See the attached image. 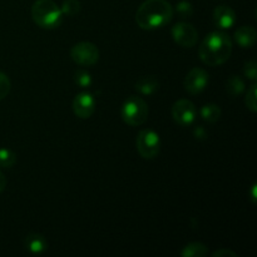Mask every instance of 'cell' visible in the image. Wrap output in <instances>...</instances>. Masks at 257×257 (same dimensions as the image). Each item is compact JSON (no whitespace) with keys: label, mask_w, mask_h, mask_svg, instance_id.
Returning a JSON list of instances; mask_svg holds the SVG:
<instances>
[{"label":"cell","mask_w":257,"mask_h":257,"mask_svg":"<svg viewBox=\"0 0 257 257\" xmlns=\"http://www.w3.org/2000/svg\"><path fill=\"white\" fill-rule=\"evenodd\" d=\"M5 187H7V178L0 172V192H3L5 190Z\"/></svg>","instance_id":"obj_27"},{"label":"cell","mask_w":257,"mask_h":257,"mask_svg":"<svg viewBox=\"0 0 257 257\" xmlns=\"http://www.w3.org/2000/svg\"><path fill=\"white\" fill-rule=\"evenodd\" d=\"M74 82L79 85L80 88H89L92 85L93 79L92 75L84 69H79L74 73Z\"/></svg>","instance_id":"obj_20"},{"label":"cell","mask_w":257,"mask_h":257,"mask_svg":"<svg viewBox=\"0 0 257 257\" xmlns=\"http://www.w3.org/2000/svg\"><path fill=\"white\" fill-rule=\"evenodd\" d=\"M208 255V247L202 242H190L181 250L182 257H205Z\"/></svg>","instance_id":"obj_15"},{"label":"cell","mask_w":257,"mask_h":257,"mask_svg":"<svg viewBox=\"0 0 257 257\" xmlns=\"http://www.w3.org/2000/svg\"><path fill=\"white\" fill-rule=\"evenodd\" d=\"M172 118L181 127H190L195 123L197 117L196 105L188 99H180L172 105Z\"/></svg>","instance_id":"obj_7"},{"label":"cell","mask_w":257,"mask_h":257,"mask_svg":"<svg viewBox=\"0 0 257 257\" xmlns=\"http://www.w3.org/2000/svg\"><path fill=\"white\" fill-rule=\"evenodd\" d=\"M256 188H257V186L253 185L252 186V192H251V198H252V202L253 203H256V201H257V198H256Z\"/></svg>","instance_id":"obj_28"},{"label":"cell","mask_w":257,"mask_h":257,"mask_svg":"<svg viewBox=\"0 0 257 257\" xmlns=\"http://www.w3.org/2000/svg\"><path fill=\"white\" fill-rule=\"evenodd\" d=\"M193 135H195V137L197 138V140H206L208 136L207 131H206L202 125H198V127H196L195 130H193Z\"/></svg>","instance_id":"obj_26"},{"label":"cell","mask_w":257,"mask_h":257,"mask_svg":"<svg viewBox=\"0 0 257 257\" xmlns=\"http://www.w3.org/2000/svg\"><path fill=\"white\" fill-rule=\"evenodd\" d=\"M120 115L124 123L132 127L143 124L148 118V105L141 97L131 95L124 100L120 109Z\"/></svg>","instance_id":"obj_4"},{"label":"cell","mask_w":257,"mask_h":257,"mask_svg":"<svg viewBox=\"0 0 257 257\" xmlns=\"http://www.w3.org/2000/svg\"><path fill=\"white\" fill-rule=\"evenodd\" d=\"M257 39L256 29L251 25H245V27L238 28L235 32V42L240 45L241 48H251L255 45Z\"/></svg>","instance_id":"obj_12"},{"label":"cell","mask_w":257,"mask_h":257,"mask_svg":"<svg viewBox=\"0 0 257 257\" xmlns=\"http://www.w3.org/2000/svg\"><path fill=\"white\" fill-rule=\"evenodd\" d=\"M70 57L73 62L82 67H92L99 60V50L93 43H77L70 49Z\"/></svg>","instance_id":"obj_6"},{"label":"cell","mask_w":257,"mask_h":257,"mask_svg":"<svg viewBox=\"0 0 257 257\" xmlns=\"http://www.w3.org/2000/svg\"><path fill=\"white\" fill-rule=\"evenodd\" d=\"M24 245L27 250H29L32 253H37V255L45 252L48 248L47 240L40 233H30V235H28L24 240Z\"/></svg>","instance_id":"obj_14"},{"label":"cell","mask_w":257,"mask_h":257,"mask_svg":"<svg viewBox=\"0 0 257 257\" xmlns=\"http://www.w3.org/2000/svg\"><path fill=\"white\" fill-rule=\"evenodd\" d=\"M200 114L202 117L203 120L208 123H216L217 120H220L221 114H222V110L215 103H208L205 104L200 110Z\"/></svg>","instance_id":"obj_16"},{"label":"cell","mask_w":257,"mask_h":257,"mask_svg":"<svg viewBox=\"0 0 257 257\" xmlns=\"http://www.w3.org/2000/svg\"><path fill=\"white\" fill-rule=\"evenodd\" d=\"M232 53V40L223 32H212L202 40L198 49L201 60L210 67L227 62Z\"/></svg>","instance_id":"obj_2"},{"label":"cell","mask_w":257,"mask_h":257,"mask_svg":"<svg viewBox=\"0 0 257 257\" xmlns=\"http://www.w3.org/2000/svg\"><path fill=\"white\" fill-rule=\"evenodd\" d=\"M173 7L167 0H146L136 13V23L141 29L155 30L172 20Z\"/></svg>","instance_id":"obj_1"},{"label":"cell","mask_w":257,"mask_h":257,"mask_svg":"<svg viewBox=\"0 0 257 257\" xmlns=\"http://www.w3.org/2000/svg\"><path fill=\"white\" fill-rule=\"evenodd\" d=\"M243 75L247 79L256 82L257 80V63L255 60H250V62L245 63L243 65Z\"/></svg>","instance_id":"obj_24"},{"label":"cell","mask_w":257,"mask_h":257,"mask_svg":"<svg viewBox=\"0 0 257 257\" xmlns=\"http://www.w3.org/2000/svg\"><path fill=\"white\" fill-rule=\"evenodd\" d=\"M245 87V82H243L240 75H231L227 79V83H226V89H227L228 94L232 95V97H237V95L242 94Z\"/></svg>","instance_id":"obj_17"},{"label":"cell","mask_w":257,"mask_h":257,"mask_svg":"<svg viewBox=\"0 0 257 257\" xmlns=\"http://www.w3.org/2000/svg\"><path fill=\"white\" fill-rule=\"evenodd\" d=\"M138 153L145 160H153L161 151V137L156 131L142 130L136 140Z\"/></svg>","instance_id":"obj_5"},{"label":"cell","mask_w":257,"mask_h":257,"mask_svg":"<svg viewBox=\"0 0 257 257\" xmlns=\"http://www.w3.org/2000/svg\"><path fill=\"white\" fill-rule=\"evenodd\" d=\"M32 17L42 29H55L62 24L63 13L53 0H37L32 7Z\"/></svg>","instance_id":"obj_3"},{"label":"cell","mask_w":257,"mask_h":257,"mask_svg":"<svg viewBox=\"0 0 257 257\" xmlns=\"http://www.w3.org/2000/svg\"><path fill=\"white\" fill-rule=\"evenodd\" d=\"M10 88H12V83H10L9 77L0 70V100L7 98L10 92Z\"/></svg>","instance_id":"obj_22"},{"label":"cell","mask_w":257,"mask_h":257,"mask_svg":"<svg viewBox=\"0 0 257 257\" xmlns=\"http://www.w3.org/2000/svg\"><path fill=\"white\" fill-rule=\"evenodd\" d=\"M213 257H237V253L233 252V251L227 250V248H221V250L215 251L212 253Z\"/></svg>","instance_id":"obj_25"},{"label":"cell","mask_w":257,"mask_h":257,"mask_svg":"<svg viewBox=\"0 0 257 257\" xmlns=\"http://www.w3.org/2000/svg\"><path fill=\"white\" fill-rule=\"evenodd\" d=\"M171 34H172L173 40L183 48L195 47L198 39L197 29L192 24L185 22L173 25L171 29Z\"/></svg>","instance_id":"obj_8"},{"label":"cell","mask_w":257,"mask_h":257,"mask_svg":"<svg viewBox=\"0 0 257 257\" xmlns=\"http://www.w3.org/2000/svg\"><path fill=\"white\" fill-rule=\"evenodd\" d=\"M208 82H210V75H208L207 70L202 69V68H193L186 75L183 84H185V89L190 94L195 95L203 92L207 88Z\"/></svg>","instance_id":"obj_9"},{"label":"cell","mask_w":257,"mask_h":257,"mask_svg":"<svg viewBox=\"0 0 257 257\" xmlns=\"http://www.w3.org/2000/svg\"><path fill=\"white\" fill-rule=\"evenodd\" d=\"M95 110V98L90 93L82 92L75 95L73 100V112L77 117L82 119H88L92 117Z\"/></svg>","instance_id":"obj_10"},{"label":"cell","mask_w":257,"mask_h":257,"mask_svg":"<svg viewBox=\"0 0 257 257\" xmlns=\"http://www.w3.org/2000/svg\"><path fill=\"white\" fill-rule=\"evenodd\" d=\"M176 10H177L178 15L181 18H190L193 14L192 4L190 2H187V0H182V2L178 3L177 7H176Z\"/></svg>","instance_id":"obj_23"},{"label":"cell","mask_w":257,"mask_h":257,"mask_svg":"<svg viewBox=\"0 0 257 257\" xmlns=\"http://www.w3.org/2000/svg\"><path fill=\"white\" fill-rule=\"evenodd\" d=\"M236 13L228 5H220L213 10V23L220 29H231L236 23Z\"/></svg>","instance_id":"obj_11"},{"label":"cell","mask_w":257,"mask_h":257,"mask_svg":"<svg viewBox=\"0 0 257 257\" xmlns=\"http://www.w3.org/2000/svg\"><path fill=\"white\" fill-rule=\"evenodd\" d=\"M135 87L137 92H140L141 94L152 95L160 88V82H158L157 77H155V75H145V77H141L136 82Z\"/></svg>","instance_id":"obj_13"},{"label":"cell","mask_w":257,"mask_h":257,"mask_svg":"<svg viewBox=\"0 0 257 257\" xmlns=\"http://www.w3.org/2000/svg\"><path fill=\"white\" fill-rule=\"evenodd\" d=\"M17 162V156L8 148H0V167L10 168Z\"/></svg>","instance_id":"obj_18"},{"label":"cell","mask_w":257,"mask_h":257,"mask_svg":"<svg viewBox=\"0 0 257 257\" xmlns=\"http://www.w3.org/2000/svg\"><path fill=\"white\" fill-rule=\"evenodd\" d=\"M80 8H82V5H80L79 0H65L60 10H62L63 15L73 17V15L78 14L80 12Z\"/></svg>","instance_id":"obj_21"},{"label":"cell","mask_w":257,"mask_h":257,"mask_svg":"<svg viewBox=\"0 0 257 257\" xmlns=\"http://www.w3.org/2000/svg\"><path fill=\"white\" fill-rule=\"evenodd\" d=\"M245 104L248 110L252 113L257 112V85L253 83L247 90V94L245 97Z\"/></svg>","instance_id":"obj_19"}]
</instances>
